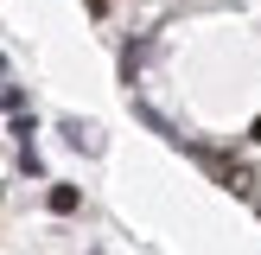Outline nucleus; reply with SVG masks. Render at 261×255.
I'll return each instance as SVG.
<instances>
[{
    "label": "nucleus",
    "instance_id": "1",
    "mask_svg": "<svg viewBox=\"0 0 261 255\" xmlns=\"http://www.w3.org/2000/svg\"><path fill=\"white\" fill-rule=\"evenodd\" d=\"M204 166H211V172H217V185H223V191H236V198H249V191H255V172H249V166L223 160V153H204Z\"/></svg>",
    "mask_w": 261,
    "mask_h": 255
},
{
    "label": "nucleus",
    "instance_id": "2",
    "mask_svg": "<svg viewBox=\"0 0 261 255\" xmlns=\"http://www.w3.org/2000/svg\"><path fill=\"white\" fill-rule=\"evenodd\" d=\"M64 140H70V147H83V153H102V134L89 121H64Z\"/></svg>",
    "mask_w": 261,
    "mask_h": 255
},
{
    "label": "nucleus",
    "instance_id": "3",
    "mask_svg": "<svg viewBox=\"0 0 261 255\" xmlns=\"http://www.w3.org/2000/svg\"><path fill=\"white\" fill-rule=\"evenodd\" d=\"M76 204H83L76 185H51V211H58V217H76Z\"/></svg>",
    "mask_w": 261,
    "mask_h": 255
},
{
    "label": "nucleus",
    "instance_id": "4",
    "mask_svg": "<svg viewBox=\"0 0 261 255\" xmlns=\"http://www.w3.org/2000/svg\"><path fill=\"white\" fill-rule=\"evenodd\" d=\"M19 102H25L19 89H13V83H0V109H7V115H19Z\"/></svg>",
    "mask_w": 261,
    "mask_h": 255
},
{
    "label": "nucleus",
    "instance_id": "5",
    "mask_svg": "<svg viewBox=\"0 0 261 255\" xmlns=\"http://www.w3.org/2000/svg\"><path fill=\"white\" fill-rule=\"evenodd\" d=\"M0 70H7V58H0Z\"/></svg>",
    "mask_w": 261,
    "mask_h": 255
}]
</instances>
